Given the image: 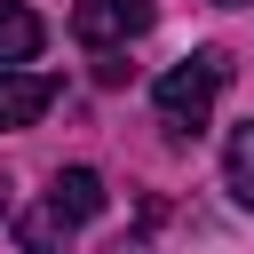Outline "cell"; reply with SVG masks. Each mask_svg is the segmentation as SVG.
<instances>
[{"instance_id":"1","label":"cell","mask_w":254,"mask_h":254,"mask_svg":"<svg viewBox=\"0 0 254 254\" xmlns=\"http://www.w3.org/2000/svg\"><path fill=\"white\" fill-rule=\"evenodd\" d=\"M222 79H230V56H222V48H190V56H183L175 71H159V87H151L159 127H167V135H198L206 111H214V95H222Z\"/></svg>"},{"instance_id":"2","label":"cell","mask_w":254,"mask_h":254,"mask_svg":"<svg viewBox=\"0 0 254 254\" xmlns=\"http://www.w3.org/2000/svg\"><path fill=\"white\" fill-rule=\"evenodd\" d=\"M103 214V175L95 167H64L56 183H48V206L24 222V246H56L64 230H79V222H95Z\"/></svg>"},{"instance_id":"3","label":"cell","mask_w":254,"mask_h":254,"mask_svg":"<svg viewBox=\"0 0 254 254\" xmlns=\"http://www.w3.org/2000/svg\"><path fill=\"white\" fill-rule=\"evenodd\" d=\"M135 32H151V0H79L71 8V40L79 48H127Z\"/></svg>"},{"instance_id":"4","label":"cell","mask_w":254,"mask_h":254,"mask_svg":"<svg viewBox=\"0 0 254 254\" xmlns=\"http://www.w3.org/2000/svg\"><path fill=\"white\" fill-rule=\"evenodd\" d=\"M48 103H56V79H48V71H16V64H0V127H32Z\"/></svg>"},{"instance_id":"5","label":"cell","mask_w":254,"mask_h":254,"mask_svg":"<svg viewBox=\"0 0 254 254\" xmlns=\"http://www.w3.org/2000/svg\"><path fill=\"white\" fill-rule=\"evenodd\" d=\"M40 40H48V24H40L32 8L0 0V64H32V56H40Z\"/></svg>"},{"instance_id":"6","label":"cell","mask_w":254,"mask_h":254,"mask_svg":"<svg viewBox=\"0 0 254 254\" xmlns=\"http://www.w3.org/2000/svg\"><path fill=\"white\" fill-rule=\"evenodd\" d=\"M222 183H230L238 206H254V119L230 127V143H222Z\"/></svg>"},{"instance_id":"7","label":"cell","mask_w":254,"mask_h":254,"mask_svg":"<svg viewBox=\"0 0 254 254\" xmlns=\"http://www.w3.org/2000/svg\"><path fill=\"white\" fill-rule=\"evenodd\" d=\"M0 214H8V183H0Z\"/></svg>"},{"instance_id":"8","label":"cell","mask_w":254,"mask_h":254,"mask_svg":"<svg viewBox=\"0 0 254 254\" xmlns=\"http://www.w3.org/2000/svg\"><path fill=\"white\" fill-rule=\"evenodd\" d=\"M214 8H246V0H214Z\"/></svg>"}]
</instances>
